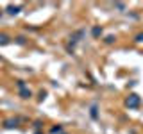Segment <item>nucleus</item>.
<instances>
[{
	"label": "nucleus",
	"mask_w": 143,
	"mask_h": 134,
	"mask_svg": "<svg viewBox=\"0 0 143 134\" xmlns=\"http://www.w3.org/2000/svg\"><path fill=\"white\" fill-rule=\"evenodd\" d=\"M138 104H140V97H138V95H129L127 105H129V107H138Z\"/></svg>",
	"instance_id": "f257e3e1"
},
{
	"label": "nucleus",
	"mask_w": 143,
	"mask_h": 134,
	"mask_svg": "<svg viewBox=\"0 0 143 134\" xmlns=\"http://www.w3.org/2000/svg\"><path fill=\"white\" fill-rule=\"evenodd\" d=\"M100 32H102V29H98V27H95V29H93V34H95V36H98Z\"/></svg>",
	"instance_id": "f03ea898"
},
{
	"label": "nucleus",
	"mask_w": 143,
	"mask_h": 134,
	"mask_svg": "<svg viewBox=\"0 0 143 134\" xmlns=\"http://www.w3.org/2000/svg\"><path fill=\"white\" fill-rule=\"evenodd\" d=\"M136 41H143V34H140V36L136 38Z\"/></svg>",
	"instance_id": "7ed1b4c3"
}]
</instances>
